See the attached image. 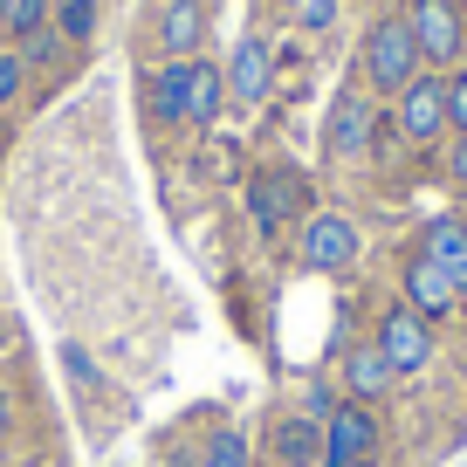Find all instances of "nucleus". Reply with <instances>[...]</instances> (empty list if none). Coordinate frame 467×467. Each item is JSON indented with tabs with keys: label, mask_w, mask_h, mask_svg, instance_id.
<instances>
[{
	"label": "nucleus",
	"mask_w": 467,
	"mask_h": 467,
	"mask_svg": "<svg viewBox=\"0 0 467 467\" xmlns=\"http://www.w3.org/2000/svg\"><path fill=\"white\" fill-rule=\"evenodd\" d=\"M420 69H426V62H420V42H412L406 15H385V21H371V35H365V76H371V89L399 97V89H406Z\"/></svg>",
	"instance_id": "f257e3e1"
},
{
	"label": "nucleus",
	"mask_w": 467,
	"mask_h": 467,
	"mask_svg": "<svg viewBox=\"0 0 467 467\" xmlns=\"http://www.w3.org/2000/svg\"><path fill=\"white\" fill-rule=\"evenodd\" d=\"M371 344H379V358L392 365V379H412V371L433 365V330H426V317H412L406 303L379 317V337H371Z\"/></svg>",
	"instance_id": "f03ea898"
},
{
	"label": "nucleus",
	"mask_w": 467,
	"mask_h": 467,
	"mask_svg": "<svg viewBox=\"0 0 467 467\" xmlns=\"http://www.w3.org/2000/svg\"><path fill=\"white\" fill-rule=\"evenodd\" d=\"M406 28H412V42H420V62H433V69L461 62V48H467V28H461V15H453V0H412Z\"/></svg>",
	"instance_id": "7ed1b4c3"
},
{
	"label": "nucleus",
	"mask_w": 467,
	"mask_h": 467,
	"mask_svg": "<svg viewBox=\"0 0 467 467\" xmlns=\"http://www.w3.org/2000/svg\"><path fill=\"white\" fill-rule=\"evenodd\" d=\"M350 461H379V420L358 399L323 420V467H350Z\"/></svg>",
	"instance_id": "20e7f679"
},
{
	"label": "nucleus",
	"mask_w": 467,
	"mask_h": 467,
	"mask_svg": "<svg viewBox=\"0 0 467 467\" xmlns=\"http://www.w3.org/2000/svg\"><path fill=\"white\" fill-rule=\"evenodd\" d=\"M399 131L412 138V145H433L440 131H447V76H412L406 89H399Z\"/></svg>",
	"instance_id": "39448f33"
},
{
	"label": "nucleus",
	"mask_w": 467,
	"mask_h": 467,
	"mask_svg": "<svg viewBox=\"0 0 467 467\" xmlns=\"http://www.w3.org/2000/svg\"><path fill=\"white\" fill-rule=\"evenodd\" d=\"M303 262L309 268H350L358 262V227L344 213H309L303 220Z\"/></svg>",
	"instance_id": "423d86ee"
},
{
	"label": "nucleus",
	"mask_w": 467,
	"mask_h": 467,
	"mask_svg": "<svg viewBox=\"0 0 467 467\" xmlns=\"http://www.w3.org/2000/svg\"><path fill=\"white\" fill-rule=\"evenodd\" d=\"M420 254H426L433 268H447V282L467 296V220H453V213L426 220V234H420Z\"/></svg>",
	"instance_id": "0eeeda50"
},
{
	"label": "nucleus",
	"mask_w": 467,
	"mask_h": 467,
	"mask_svg": "<svg viewBox=\"0 0 467 467\" xmlns=\"http://www.w3.org/2000/svg\"><path fill=\"white\" fill-rule=\"evenodd\" d=\"M206 42V0H165V15H159V48L172 62H192Z\"/></svg>",
	"instance_id": "6e6552de"
},
{
	"label": "nucleus",
	"mask_w": 467,
	"mask_h": 467,
	"mask_svg": "<svg viewBox=\"0 0 467 467\" xmlns=\"http://www.w3.org/2000/svg\"><path fill=\"white\" fill-rule=\"evenodd\" d=\"M453 303H461V289L447 282V268H433L426 254H412V262H406V309L433 323V317H447Z\"/></svg>",
	"instance_id": "1a4fd4ad"
},
{
	"label": "nucleus",
	"mask_w": 467,
	"mask_h": 467,
	"mask_svg": "<svg viewBox=\"0 0 467 467\" xmlns=\"http://www.w3.org/2000/svg\"><path fill=\"white\" fill-rule=\"evenodd\" d=\"M268 76H275V56H268L262 35H248V42L234 48V62H227V89L241 103H262L268 97Z\"/></svg>",
	"instance_id": "9d476101"
},
{
	"label": "nucleus",
	"mask_w": 467,
	"mask_h": 467,
	"mask_svg": "<svg viewBox=\"0 0 467 467\" xmlns=\"http://www.w3.org/2000/svg\"><path fill=\"white\" fill-rule=\"evenodd\" d=\"M330 151H337V159H365V151H371V103L365 97H337V110H330Z\"/></svg>",
	"instance_id": "9b49d317"
},
{
	"label": "nucleus",
	"mask_w": 467,
	"mask_h": 467,
	"mask_svg": "<svg viewBox=\"0 0 467 467\" xmlns=\"http://www.w3.org/2000/svg\"><path fill=\"white\" fill-rule=\"evenodd\" d=\"M248 206H254L262 227H282V220L303 206V179H296V172H262V179H254V192H248Z\"/></svg>",
	"instance_id": "f8f14e48"
},
{
	"label": "nucleus",
	"mask_w": 467,
	"mask_h": 467,
	"mask_svg": "<svg viewBox=\"0 0 467 467\" xmlns=\"http://www.w3.org/2000/svg\"><path fill=\"white\" fill-rule=\"evenodd\" d=\"M344 392L358 399V406H371V399L392 392V365L379 358V344H358V350L344 358Z\"/></svg>",
	"instance_id": "ddd939ff"
},
{
	"label": "nucleus",
	"mask_w": 467,
	"mask_h": 467,
	"mask_svg": "<svg viewBox=\"0 0 467 467\" xmlns=\"http://www.w3.org/2000/svg\"><path fill=\"white\" fill-rule=\"evenodd\" d=\"M186 103H192V62H165L151 76V117L159 124H186Z\"/></svg>",
	"instance_id": "4468645a"
},
{
	"label": "nucleus",
	"mask_w": 467,
	"mask_h": 467,
	"mask_svg": "<svg viewBox=\"0 0 467 467\" xmlns=\"http://www.w3.org/2000/svg\"><path fill=\"white\" fill-rule=\"evenodd\" d=\"M275 461H282V467L323 461V420H282V426H275Z\"/></svg>",
	"instance_id": "2eb2a0df"
},
{
	"label": "nucleus",
	"mask_w": 467,
	"mask_h": 467,
	"mask_svg": "<svg viewBox=\"0 0 467 467\" xmlns=\"http://www.w3.org/2000/svg\"><path fill=\"white\" fill-rule=\"evenodd\" d=\"M220 97H227V76H220L213 62L192 56V103H186V124H213V117H220Z\"/></svg>",
	"instance_id": "dca6fc26"
},
{
	"label": "nucleus",
	"mask_w": 467,
	"mask_h": 467,
	"mask_svg": "<svg viewBox=\"0 0 467 467\" xmlns=\"http://www.w3.org/2000/svg\"><path fill=\"white\" fill-rule=\"evenodd\" d=\"M200 467H248V440L234 433V426H220V433L206 440V461Z\"/></svg>",
	"instance_id": "f3484780"
},
{
	"label": "nucleus",
	"mask_w": 467,
	"mask_h": 467,
	"mask_svg": "<svg viewBox=\"0 0 467 467\" xmlns=\"http://www.w3.org/2000/svg\"><path fill=\"white\" fill-rule=\"evenodd\" d=\"M42 21H48V0H7V35H42Z\"/></svg>",
	"instance_id": "a211bd4d"
},
{
	"label": "nucleus",
	"mask_w": 467,
	"mask_h": 467,
	"mask_svg": "<svg viewBox=\"0 0 467 467\" xmlns=\"http://www.w3.org/2000/svg\"><path fill=\"white\" fill-rule=\"evenodd\" d=\"M89 28H97V0H62V35H69V42H83Z\"/></svg>",
	"instance_id": "6ab92c4d"
},
{
	"label": "nucleus",
	"mask_w": 467,
	"mask_h": 467,
	"mask_svg": "<svg viewBox=\"0 0 467 467\" xmlns=\"http://www.w3.org/2000/svg\"><path fill=\"white\" fill-rule=\"evenodd\" d=\"M447 131H461V138H467V69H453V76H447Z\"/></svg>",
	"instance_id": "aec40b11"
},
{
	"label": "nucleus",
	"mask_w": 467,
	"mask_h": 467,
	"mask_svg": "<svg viewBox=\"0 0 467 467\" xmlns=\"http://www.w3.org/2000/svg\"><path fill=\"white\" fill-rule=\"evenodd\" d=\"M296 21H303L309 35H317V28H330V21H337V0H303V7H296Z\"/></svg>",
	"instance_id": "412c9836"
},
{
	"label": "nucleus",
	"mask_w": 467,
	"mask_h": 467,
	"mask_svg": "<svg viewBox=\"0 0 467 467\" xmlns=\"http://www.w3.org/2000/svg\"><path fill=\"white\" fill-rule=\"evenodd\" d=\"M15 97H21V62H15V56H0V110H7Z\"/></svg>",
	"instance_id": "4be33fe9"
},
{
	"label": "nucleus",
	"mask_w": 467,
	"mask_h": 467,
	"mask_svg": "<svg viewBox=\"0 0 467 467\" xmlns=\"http://www.w3.org/2000/svg\"><path fill=\"white\" fill-rule=\"evenodd\" d=\"M447 179H461V186H467V138H453V151H447Z\"/></svg>",
	"instance_id": "5701e85b"
},
{
	"label": "nucleus",
	"mask_w": 467,
	"mask_h": 467,
	"mask_svg": "<svg viewBox=\"0 0 467 467\" xmlns=\"http://www.w3.org/2000/svg\"><path fill=\"white\" fill-rule=\"evenodd\" d=\"M48 56H56V35H48V28L28 35V62H48Z\"/></svg>",
	"instance_id": "b1692460"
},
{
	"label": "nucleus",
	"mask_w": 467,
	"mask_h": 467,
	"mask_svg": "<svg viewBox=\"0 0 467 467\" xmlns=\"http://www.w3.org/2000/svg\"><path fill=\"white\" fill-rule=\"evenodd\" d=\"M7 426H15V399L0 392V440H7Z\"/></svg>",
	"instance_id": "393cba45"
},
{
	"label": "nucleus",
	"mask_w": 467,
	"mask_h": 467,
	"mask_svg": "<svg viewBox=\"0 0 467 467\" xmlns=\"http://www.w3.org/2000/svg\"><path fill=\"white\" fill-rule=\"evenodd\" d=\"M0 28H7V0H0Z\"/></svg>",
	"instance_id": "a878e982"
},
{
	"label": "nucleus",
	"mask_w": 467,
	"mask_h": 467,
	"mask_svg": "<svg viewBox=\"0 0 467 467\" xmlns=\"http://www.w3.org/2000/svg\"><path fill=\"white\" fill-rule=\"evenodd\" d=\"M350 467H379V461H350Z\"/></svg>",
	"instance_id": "bb28decb"
},
{
	"label": "nucleus",
	"mask_w": 467,
	"mask_h": 467,
	"mask_svg": "<svg viewBox=\"0 0 467 467\" xmlns=\"http://www.w3.org/2000/svg\"><path fill=\"white\" fill-rule=\"evenodd\" d=\"M289 7H303V0H289Z\"/></svg>",
	"instance_id": "cd10ccee"
}]
</instances>
